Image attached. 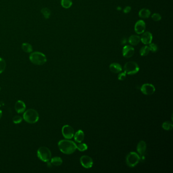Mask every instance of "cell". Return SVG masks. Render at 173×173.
I'll return each mask as SVG.
<instances>
[{"mask_svg":"<svg viewBox=\"0 0 173 173\" xmlns=\"http://www.w3.org/2000/svg\"><path fill=\"white\" fill-rule=\"evenodd\" d=\"M60 151L65 154H71L77 149V145L72 141L69 140H62L58 143Z\"/></svg>","mask_w":173,"mask_h":173,"instance_id":"cell-1","label":"cell"},{"mask_svg":"<svg viewBox=\"0 0 173 173\" xmlns=\"http://www.w3.org/2000/svg\"><path fill=\"white\" fill-rule=\"evenodd\" d=\"M29 59L30 62L38 66L43 65L47 62V57L45 55L39 51L31 52L29 56Z\"/></svg>","mask_w":173,"mask_h":173,"instance_id":"cell-2","label":"cell"},{"mask_svg":"<svg viewBox=\"0 0 173 173\" xmlns=\"http://www.w3.org/2000/svg\"><path fill=\"white\" fill-rule=\"evenodd\" d=\"M23 119L27 123H29L30 124H34L39 120V113L36 110L29 109L24 112Z\"/></svg>","mask_w":173,"mask_h":173,"instance_id":"cell-3","label":"cell"},{"mask_svg":"<svg viewBox=\"0 0 173 173\" xmlns=\"http://www.w3.org/2000/svg\"><path fill=\"white\" fill-rule=\"evenodd\" d=\"M37 156L41 161L48 163L51 158V152L46 147H41L37 150Z\"/></svg>","mask_w":173,"mask_h":173,"instance_id":"cell-4","label":"cell"},{"mask_svg":"<svg viewBox=\"0 0 173 173\" xmlns=\"http://www.w3.org/2000/svg\"><path fill=\"white\" fill-rule=\"evenodd\" d=\"M139 66L134 62H128L124 66V73L128 75H134L139 71Z\"/></svg>","mask_w":173,"mask_h":173,"instance_id":"cell-5","label":"cell"},{"mask_svg":"<svg viewBox=\"0 0 173 173\" xmlns=\"http://www.w3.org/2000/svg\"><path fill=\"white\" fill-rule=\"evenodd\" d=\"M140 156L134 152H131L126 157V162L128 166L134 168L138 165L140 160Z\"/></svg>","mask_w":173,"mask_h":173,"instance_id":"cell-6","label":"cell"},{"mask_svg":"<svg viewBox=\"0 0 173 173\" xmlns=\"http://www.w3.org/2000/svg\"><path fill=\"white\" fill-rule=\"evenodd\" d=\"M62 136L66 139H71L74 137V130L72 126L69 125H65L62 130Z\"/></svg>","mask_w":173,"mask_h":173,"instance_id":"cell-7","label":"cell"},{"mask_svg":"<svg viewBox=\"0 0 173 173\" xmlns=\"http://www.w3.org/2000/svg\"><path fill=\"white\" fill-rule=\"evenodd\" d=\"M80 161L82 166L86 169L91 168L93 166V160L88 155H83L80 158Z\"/></svg>","mask_w":173,"mask_h":173,"instance_id":"cell-8","label":"cell"},{"mask_svg":"<svg viewBox=\"0 0 173 173\" xmlns=\"http://www.w3.org/2000/svg\"><path fill=\"white\" fill-rule=\"evenodd\" d=\"M141 91L143 94L147 96L152 95L154 93L155 88L154 86L150 83H146L143 84L141 88Z\"/></svg>","mask_w":173,"mask_h":173,"instance_id":"cell-9","label":"cell"},{"mask_svg":"<svg viewBox=\"0 0 173 173\" xmlns=\"http://www.w3.org/2000/svg\"><path fill=\"white\" fill-rule=\"evenodd\" d=\"M146 29V24L143 20H138L134 25V30L137 34H143Z\"/></svg>","mask_w":173,"mask_h":173,"instance_id":"cell-10","label":"cell"},{"mask_svg":"<svg viewBox=\"0 0 173 173\" xmlns=\"http://www.w3.org/2000/svg\"><path fill=\"white\" fill-rule=\"evenodd\" d=\"M137 149L140 156H141V157L143 158L146 151L147 145L146 142L144 141H140L137 145Z\"/></svg>","mask_w":173,"mask_h":173,"instance_id":"cell-11","label":"cell"},{"mask_svg":"<svg viewBox=\"0 0 173 173\" xmlns=\"http://www.w3.org/2000/svg\"><path fill=\"white\" fill-rule=\"evenodd\" d=\"M134 53V48L131 46L126 45L123 48V54L124 57L130 58L133 56Z\"/></svg>","mask_w":173,"mask_h":173,"instance_id":"cell-12","label":"cell"},{"mask_svg":"<svg viewBox=\"0 0 173 173\" xmlns=\"http://www.w3.org/2000/svg\"><path fill=\"white\" fill-rule=\"evenodd\" d=\"M152 39H153V37L151 33L149 32H145L142 36L141 41L143 44H145V45H149L151 43Z\"/></svg>","mask_w":173,"mask_h":173,"instance_id":"cell-13","label":"cell"},{"mask_svg":"<svg viewBox=\"0 0 173 173\" xmlns=\"http://www.w3.org/2000/svg\"><path fill=\"white\" fill-rule=\"evenodd\" d=\"M26 105L24 102L22 100L17 101L15 104V111L18 113H22L25 111Z\"/></svg>","mask_w":173,"mask_h":173,"instance_id":"cell-14","label":"cell"},{"mask_svg":"<svg viewBox=\"0 0 173 173\" xmlns=\"http://www.w3.org/2000/svg\"><path fill=\"white\" fill-rule=\"evenodd\" d=\"M110 70L114 73H119L122 71V67L118 63L114 62L111 64L109 66Z\"/></svg>","mask_w":173,"mask_h":173,"instance_id":"cell-15","label":"cell"},{"mask_svg":"<svg viewBox=\"0 0 173 173\" xmlns=\"http://www.w3.org/2000/svg\"><path fill=\"white\" fill-rule=\"evenodd\" d=\"M141 41V38L139 36L133 35L130 36L128 39V42L131 45H137Z\"/></svg>","mask_w":173,"mask_h":173,"instance_id":"cell-16","label":"cell"},{"mask_svg":"<svg viewBox=\"0 0 173 173\" xmlns=\"http://www.w3.org/2000/svg\"><path fill=\"white\" fill-rule=\"evenodd\" d=\"M74 139L77 143H81L84 139V132L82 130H79L74 134Z\"/></svg>","mask_w":173,"mask_h":173,"instance_id":"cell-17","label":"cell"},{"mask_svg":"<svg viewBox=\"0 0 173 173\" xmlns=\"http://www.w3.org/2000/svg\"><path fill=\"white\" fill-rule=\"evenodd\" d=\"M151 12L149 9L146 8L142 9L139 12V16L142 19H148L150 17Z\"/></svg>","mask_w":173,"mask_h":173,"instance_id":"cell-18","label":"cell"},{"mask_svg":"<svg viewBox=\"0 0 173 173\" xmlns=\"http://www.w3.org/2000/svg\"><path fill=\"white\" fill-rule=\"evenodd\" d=\"M51 163L55 166H59L62 163V160L60 157L56 156L51 158Z\"/></svg>","mask_w":173,"mask_h":173,"instance_id":"cell-19","label":"cell"},{"mask_svg":"<svg viewBox=\"0 0 173 173\" xmlns=\"http://www.w3.org/2000/svg\"><path fill=\"white\" fill-rule=\"evenodd\" d=\"M22 48L24 52L26 53H31L33 51V47L31 44L27 43H24L22 45Z\"/></svg>","mask_w":173,"mask_h":173,"instance_id":"cell-20","label":"cell"},{"mask_svg":"<svg viewBox=\"0 0 173 173\" xmlns=\"http://www.w3.org/2000/svg\"><path fill=\"white\" fill-rule=\"evenodd\" d=\"M72 4V0H61V5L64 8H70Z\"/></svg>","mask_w":173,"mask_h":173,"instance_id":"cell-21","label":"cell"},{"mask_svg":"<svg viewBox=\"0 0 173 173\" xmlns=\"http://www.w3.org/2000/svg\"><path fill=\"white\" fill-rule=\"evenodd\" d=\"M150 51V50L149 46H145L142 47L141 49H140V54L142 56H147L148 54L149 53Z\"/></svg>","mask_w":173,"mask_h":173,"instance_id":"cell-22","label":"cell"},{"mask_svg":"<svg viewBox=\"0 0 173 173\" xmlns=\"http://www.w3.org/2000/svg\"><path fill=\"white\" fill-rule=\"evenodd\" d=\"M162 127L165 130L170 131V130L173 129V124L170 121H166L163 123Z\"/></svg>","mask_w":173,"mask_h":173,"instance_id":"cell-23","label":"cell"},{"mask_svg":"<svg viewBox=\"0 0 173 173\" xmlns=\"http://www.w3.org/2000/svg\"><path fill=\"white\" fill-rule=\"evenodd\" d=\"M41 13L45 19H48L50 17L51 11L49 9L47 8H43L41 10Z\"/></svg>","mask_w":173,"mask_h":173,"instance_id":"cell-24","label":"cell"},{"mask_svg":"<svg viewBox=\"0 0 173 173\" xmlns=\"http://www.w3.org/2000/svg\"><path fill=\"white\" fill-rule=\"evenodd\" d=\"M6 67V62L3 59L0 57V74H1L5 71Z\"/></svg>","mask_w":173,"mask_h":173,"instance_id":"cell-25","label":"cell"},{"mask_svg":"<svg viewBox=\"0 0 173 173\" xmlns=\"http://www.w3.org/2000/svg\"><path fill=\"white\" fill-rule=\"evenodd\" d=\"M88 147L87 145L85 144V143H80L79 144L77 145V149L79 151H85L86 150L88 149Z\"/></svg>","mask_w":173,"mask_h":173,"instance_id":"cell-26","label":"cell"},{"mask_svg":"<svg viewBox=\"0 0 173 173\" xmlns=\"http://www.w3.org/2000/svg\"><path fill=\"white\" fill-rule=\"evenodd\" d=\"M22 120H23V118L19 116V115L15 116L13 118V119H12L13 122L14 123H15V124H19V123H20L22 122Z\"/></svg>","mask_w":173,"mask_h":173,"instance_id":"cell-27","label":"cell"},{"mask_svg":"<svg viewBox=\"0 0 173 173\" xmlns=\"http://www.w3.org/2000/svg\"><path fill=\"white\" fill-rule=\"evenodd\" d=\"M149 47L150 51L153 52V53L157 52V50H158V46H157L156 44H155V43H150V44H149Z\"/></svg>","mask_w":173,"mask_h":173,"instance_id":"cell-28","label":"cell"},{"mask_svg":"<svg viewBox=\"0 0 173 173\" xmlns=\"http://www.w3.org/2000/svg\"><path fill=\"white\" fill-rule=\"evenodd\" d=\"M152 19L155 22H159L161 20V16L158 13H154L152 15Z\"/></svg>","mask_w":173,"mask_h":173,"instance_id":"cell-29","label":"cell"},{"mask_svg":"<svg viewBox=\"0 0 173 173\" xmlns=\"http://www.w3.org/2000/svg\"><path fill=\"white\" fill-rule=\"evenodd\" d=\"M126 77V74L125 73H121L118 76V79L120 80H124Z\"/></svg>","mask_w":173,"mask_h":173,"instance_id":"cell-30","label":"cell"},{"mask_svg":"<svg viewBox=\"0 0 173 173\" xmlns=\"http://www.w3.org/2000/svg\"><path fill=\"white\" fill-rule=\"evenodd\" d=\"M131 7H130V6H126L123 9V12H124V13H128L131 12Z\"/></svg>","mask_w":173,"mask_h":173,"instance_id":"cell-31","label":"cell"},{"mask_svg":"<svg viewBox=\"0 0 173 173\" xmlns=\"http://www.w3.org/2000/svg\"><path fill=\"white\" fill-rule=\"evenodd\" d=\"M126 43V40L125 38H123V39L122 40V41H121V43L122 44H125Z\"/></svg>","mask_w":173,"mask_h":173,"instance_id":"cell-32","label":"cell"},{"mask_svg":"<svg viewBox=\"0 0 173 173\" xmlns=\"http://www.w3.org/2000/svg\"><path fill=\"white\" fill-rule=\"evenodd\" d=\"M2 111L0 109V120H1V118L2 117Z\"/></svg>","mask_w":173,"mask_h":173,"instance_id":"cell-33","label":"cell"},{"mask_svg":"<svg viewBox=\"0 0 173 173\" xmlns=\"http://www.w3.org/2000/svg\"><path fill=\"white\" fill-rule=\"evenodd\" d=\"M117 10H121V7H117Z\"/></svg>","mask_w":173,"mask_h":173,"instance_id":"cell-34","label":"cell"},{"mask_svg":"<svg viewBox=\"0 0 173 173\" xmlns=\"http://www.w3.org/2000/svg\"><path fill=\"white\" fill-rule=\"evenodd\" d=\"M1 87H0V91H1Z\"/></svg>","mask_w":173,"mask_h":173,"instance_id":"cell-35","label":"cell"}]
</instances>
